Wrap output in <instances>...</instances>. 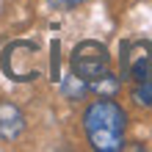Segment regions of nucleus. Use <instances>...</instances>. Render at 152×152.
Here are the masks:
<instances>
[{
  "mask_svg": "<svg viewBox=\"0 0 152 152\" xmlns=\"http://www.w3.org/2000/svg\"><path fill=\"white\" fill-rule=\"evenodd\" d=\"M83 130L91 149L97 152H119L124 147L127 113L113 97H100L83 111Z\"/></svg>",
  "mask_w": 152,
  "mask_h": 152,
  "instance_id": "nucleus-1",
  "label": "nucleus"
},
{
  "mask_svg": "<svg viewBox=\"0 0 152 152\" xmlns=\"http://www.w3.org/2000/svg\"><path fill=\"white\" fill-rule=\"evenodd\" d=\"M36 56H39V44L36 42H11L0 56V66L3 72L17 80V83H25V80H36L42 75V69L36 66Z\"/></svg>",
  "mask_w": 152,
  "mask_h": 152,
  "instance_id": "nucleus-2",
  "label": "nucleus"
},
{
  "mask_svg": "<svg viewBox=\"0 0 152 152\" xmlns=\"http://www.w3.org/2000/svg\"><path fill=\"white\" fill-rule=\"evenodd\" d=\"M69 64H72V72L77 77H83L86 83H91V80H97L100 75H105L111 69V53H108V47H105L102 42L86 39V42L75 44Z\"/></svg>",
  "mask_w": 152,
  "mask_h": 152,
  "instance_id": "nucleus-3",
  "label": "nucleus"
},
{
  "mask_svg": "<svg viewBox=\"0 0 152 152\" xmlns=\"http://www.w3.org/2000/svg\"><path fill=\"white\" fill-rule=\"evenodd\" d=\"M149 69H152V42H144V39L124 42L122 44V77L136 83Z\"/></svg>",
  "mask_w": 152,
  "mask_h": 152,
  "instance_id": "nucleus-4",
  "label": "nucleus"
},
{
  "mask_svg": "<svg viewBox=\"0 0 152 152\" xmlns=\"http://www.w3.org/2000/svg\"><path fill=\"white\" fill-rule=\"evenodd\" d=\"M25 130V113L20 111V105L3 100L0 102V138L3 141H17Z\"/></svg>",
  "mask_w": 152,
  "mask_h": 152,
  "instance_id": "nucleus-5",
  "label": "nucleus"
},
{
  "mask_svg": "<svg viewBox=\"0 0 152 152\" xmlns=\"http://www.w3.org/2000/svg\"><path fill=\"white\" fill-rule=\"evenodd\" d=\"M88 91H94L97 97H116V91H119V77L111 75V69H108L105 75H100L97 80L88 83Z\"/></svg>",
  "mask_w": 152,
  "mask_h": 152,
  "instance_id": "nucleus-6",
  "label": "nucleus"
},
{
  "mask_svg": "<svg viewBox=\"0 0 152 152\" xmlns=\"http://www.w3.org/2000/svg\"><path fill=\"white\" fill-rule=\"evenodd\" d=\"M133 100L144 108H152V69L133 83Z\"/></svg>",
  "mask_w": 152,
  "mask_h": 152,
  "instance_id": "nucleus-7",
  "label": "nucleus"
},
{
  "mask_svg": "<svg viewBox=\"0 0 152 152\" xmlns=\"http://www.w3.org/2000/svg\"><path fill=\"white\" fill-rule=\"evenodd\" d=\"M61 91H64L66 100H83V97L88 94V83L72 72L69 77H64V83H61Z\"/></svg>",
  "mask_w": 152,
  "mask_h": 152,
  "instance_id": "nucleus-8",
  "label": "nucleus"
},
{
  "mask_svg": "<svg viewBox=\"0 0 152 152\" xmlns=\"http://www.w3.org/2000/svg\"><path fill=\"white\" fill-rule=\"evenodd\" d=\"M47 3H50L53 8H75V6H80V3H86V0H47Z\"/></svg>",
  "mask_w": 152,
  "mask_h": 152,
  "instance_id": "nucleus-9",
  "label": "nucleus"
}]
</instances>
